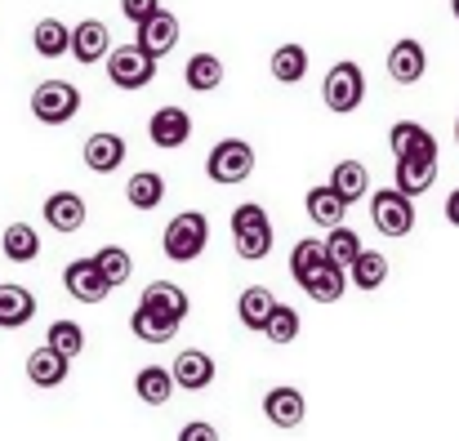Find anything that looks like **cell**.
Listing matches in <instances>:
<instances>
[{"label":"cell","mask_w":459,"mask_h":441,"mask_svg":"<svg viewBox=\"0 0 459 441\" xmlns=\"http://www.w3.org/2000/svg\"><path fill=\"white\" fill-rule=\"evenodd\" d=\"M273 241H277V232H273V219H268V210L259 201H246V205L232 210V246H237V255L246 264L268 259Z\"/></svg>","instance_id":"cell-1"},{"label":"cell","mask_w":459,"mask_h":441,"mask_svg":"<svg viewBox=\"0 0 459 441\" xmlns=\"http://www.w3.org/2000/svg\"><path fill=\"white\" fill-rule=\"evenodd\" d=\"M160 246H165V259H174V264L201 259L205 246H210V219H205L201 210L174 214V219L165 223V232H160Z\"/></svg>","instance_id":"cell-2"},{"label":"cell","mask_w":459,"mask_h":441,"mask_svg":"<svg viewBox=\"0 0 459 441\" xmlns=\"http://www.w3.org/2000/svg\"><path fill=\"white\" fill-rule=\"evenodd\" d=\"M156 63L160 58H152L139 40L134 45H117L112 54H108V81L117 85V90H148L156 81Z\"/></svg>","instance_id":"cell-3"},{"label":"cell","mask_w":459,"mask_h":441,"mask_svg":"<svg viewBox=\"0 0 459 441\" xmlns=\"http://www.w3.org/2000/svg\"><path fill=\"white\" fill-rule=\"evenodd\" d=\"M321 99H325V108H330L334 117H348V112H357V108H361V99H366V72H361L352 58L334 63V67L325 72Z\"/></svg>","instance_id":"cell-4"},{"label":"cell","mask_w":459,"mask_h":441,"mask_svg":"<svg viewBox=\"0 0 459 441\" xmlns=\"http://www.w3.org/2000/svg\"><path fill=\"white\" fill-rule=\"evenodd\" d=\"M370 219H375V228L384 232V237H411V228H415V196L411 192H402L397 183L393 187H379L375 196H370Z\"/></svg>","instance_id":"cell-5"},{"label":"cell","mask_w":459,"mask_h":441,"mask_svg":"<svg viewBox=\"0 0 459 441\" xmlns=\"http://www.w3.org/2000/svg\"><path fill=\"white\" fill-rule=\"evenodd\" d=\"M81 112V90L72 81H40L31 90V117L40 125H67Z\"/></svg>","instance_id":"cell-6"},{"label":"cell","mask_w":459,"mask_h":441,"mask_svg":"<svg viewBox=\"0 0 459 441\" xmlns=\"http://www.w3.org/2000/svg\"><path fill=\"white\" fill-rule=\"evenodd\" d=\"M205 174H210L214 183H223V187L246 183V178L255 174V147L246 143V139H223V143H214L210 156H205Z\"/></svg>","instance_id":"cell-7"},{"label":"cell","mask_w":459,"mask_h":441,"mask_svg":"<svg viewBox=\"0 0 459 441\" xmlns=\"http://www.w3.org/2000/svg\"><path fill=\"white\" fill-rule=\"evenodd\" d=\"M63 286H67V294H72L76 303H103L108 294L117 290V286L108 281V272L99 268V259H72V264L63 268Z\"/></svg>","instance_id":"cell-8"},{"label":"cell","mask_w":459,"mask_h":441,"mask_svg":"<svg viewBox=\"0 0 459 441\" xmlns=\"http://www.w3.org/2000/svg\"><path fill=\"white\" fill-rule=\"evenodd\" d=\"M299 286H304V294L312 298V303H339L343 290L352 286V277H348V268H343V264H334V259L325 255L307 277H299Z\"/></svg>","instance_id":"cell-9"},{"label":"cell","mask_w":459,"mask_h":441,"mask_svg":"<svg viewBox=\"0 0 459 441\" xmlns=\"http://www.w3.org/2000/svg\"><path fill=\"white\" fill-rule=\"evenodd\" d=\"M72 54H76V63H108V54H112V31H108V22H99V18L76 22V27H72Z\"/></svg>","instance_id":"cell-10"},{"label":"cell","mask_w":459,"mask_h":441,"mask_svg":"<svg viewBox=\"0 0 459 441\" xmlns=\"http://www.w3.org/2000/svg\"><path fill=\"white\" fill-rule=\"evenodd\" d=\"M148 134H152L156 147H165V151H174V147H183L192 139V117L183 112V108H156L152 121H148Z\"/></svg>","instance_id":"cell-11"},{"label":"cell","mask_w":459,"mask_h":441,"mask_svg":"<svg viewBox=\"0 0 459 441\" xmlns=\"http://www.w3.org/2000/svg\"><path fill=\"white\" fill-rule=\"evenodd\" d=\"M424 72H429V54H424V45L420 40H397L393 49H388V76L397 81V85H415V81H424Z\"/></svg>","instance_id":"cell-12"},{"label":"cell","mask_w":459,"mask_h":441,"mask_svg":"<svg viewBox=\"0 0 459 441\" xmlns=\"http://www.w3.org/2000/svg\"><path fill=\"white\" fill-rule=\"evenodd\" d=\"M67 366H72V357H63L58 348H36L31 357H27V379H31V388H63L67 384Z\"/></svg>","instance_id":"cell-13"},{"label":"cell","mask_w":459,"mask_h":441,"mask_svg":"<svg viewBox=\"0 0 459 441\" xmlns=\"http://www.w3.org/2000/svg\"><path fill=\"white\" fill-rule=\"evenodd\" d=\"M134 40H139V45H143L152 58H165V54L178 45V18H174L169 9H156L148 22H139Z\"/></svg>","instance_id":"cell-14"},{"label":"cell","mask_w":459,"mask_h":441,"mask_svg":"<svg viewBox=\"0 0 459 441\" xmlns=\"http://www.w3.org/2000/svg\"><path fill=\"white\" fill-rule=\"evenodd\" d=\"M45 223L54 232H81L85 228V201H81V192H54V196H45Z\"/></svg>","instance_id":"cell-15"},{"label":"cell","mask_w":459,"mask_h":441,"mask_svg":"<svg viewBox=\"0 0 459 441\" xmlns=\"http://www.w3.org/2000/svg\"><path fill=\"white\" fill-rule=\"evenodd\" d=\"M169 370H174L178 388H187V393H201V388H210V384H214V361H210V352H201V348L178 352Z\"/></svg>","instance_id":"cell-16"},{"label":"cell","mask_w":459,"mask_h":441,"mask_svg":"<svg viewBox=\"0 0 459 441\" xmlns=\"http://www.w3.org/2000/svg\"><path fill=\"white\" fill-rule=\"evenodd\" d=\"M264 415H268V424L273 428H299L307 415L304 397L295 393V388H268V397H264Z\"/></svg>","instance_id":"cell-17"},{"label":"cell","mask_w":459,"mask_h":441,"mask_svg":"<svg viewBox=\"0 0 459 441\" xmlns=\"http://www.w3.org/2000/svg\"><path fill=\"white\" fill-rule=\"evenodd\" d=\"M81 160L94 169V174H112L121 160H126V139L121 134H90L85 139V147H81Z\"/></svg>","instance_id":"cell-18"},{"label":"cell","mask_w":459,"mask_h":441,"mask_svg":"<svg viewBox=\"0 0 459 441\" xmlns=\"http://www.w3.org/2000/svg\"><path fill=\"white\" fill-rule=\"evenodd\" d=\"M304 210H307V219H312L316 228H325V232H330V228H339V223H343L348 201H343V196H339V192L325 183V187H312V192H307Z\"/></svg>","instance_id":"cell-19"},{"label":"cell","mask_w":459,"mask_h":441,"mask_svg":"<svg viewBox=\"0 0 459 441\" xmlns=\"http://www.w3.org/2000/svg\"><path fill=\"white\" fill-rule=\"evenodd\" d=\"M437 183V156H397V187L424 196Z\"/></svg>","instance_id":"cell-20"},{"label":"cell","mask_w":459,"mask_h":441,"mask_svg":"<svg viewBox=\"0 0 459 441\" xmlns=\"http://www.w3.org/2000/svg\"><path fill=\"white\" fill-rule=\"evenodd\" d=\"M178 325H183V321L156 312V307H148V303H139L134 316H130V330H134V339H143V343H169V339L178 334Z\"/></svg>","instance_id":"cell-21"},{"label":"cell","mask_w":459,"mask_h":441,"mask_svg":"<svg viewBox=\"0 0 459 441\" xmlns=\"http://www.w3.org/2000/svg\"><path fill=\"white\" fill-rule=\"evenodd\" d=\"M183 85L192 90V94H214L219 85H223V58H214V54H192L187 58V67H183Z\"/></svg>","instance_id":"cell-22"},{"label":"cell","mask_w":459,"mask_h":441,"mask_svg":"<svg viewBox=\"0 0 459 441\" xmlns=\"http://www.w3.org/2000/svg\"><path fill=\"white\" fill-rule=\"evenodd\" d=\"M273 307H277V294L268 290V286H246V290L237 294V316H241L246 330H264L268 316H273Z\"/></svg>","instance_id":"cell-23"},{"label":"cell","mask_w":459,"mask_h":441,"mask_svg":"<svg viewBox=\"0 0 459 441\" xmlns=\"http://www.w3.org/2000/svg\"><path fill=\"white\" fill-rule=\"evenodd\" d=\"M174 388H178V379H174V370H165V366H143V370L134 375V393H139L143 406H165V402L174 397Z\"/></svg>","instance_id":"cell-24"},{"label":"cell","mask_w":459,"mask_h":441,"mask_svg":"<svg viewBox=\"0 0 459 441\" xmlns=\"http://www.w3.org/2000/svg\"><path fill=\"white\" fill-rule=\"evenodd\" d=\"M388 143H393V156H437V139L420 121H397Z\"/></svg>","instance_id":"cell-25"},{"label":"cell","mask_w":459,"mask_h":441,"mask_svg":"<svg viewBox=\"0 0 459 441\" xmlns=\"http://www.w3.org/2000/svg\"><path fill=\"white\" fill-rule=\"evenodd\" d=\"M36 316V294L27 286H0V325L4 330H18Z\"/></svg>","instance_id":"cell-26"},{"label":"cell","mask_w":459,"mask_h":441,"mask_svg":"<svg viewBox=\"0 0 459 441\" xmlns=\"http://www.w3.org/2000/svg\"><path fill=\"white\" fill-rule=\"evenodd\" d=\"M31 45L40 58H63V54H72V27H63L58 18H40L31 31Z\"/></svg>","instance_id":"cell-27"},{"label":"cell","mask_w":459,"mask_h":441,"mask_svg":"<svg viewBox=\"0 0 459 441\" xmlns=\"http://www.w3.org/2000/svg\"><path fill=\"white\" fill-rule=\"evenodd\" d=\"M0 250H4L9 264H31L40 255V237H36L31 223H9L4 237H0Z\"/></svg>","instance_id":"cell-28"},{"label":"cell","mask_w":459,"mask_h":441,"mask_svg":"<svg viewBox=\"0 0 459 441\" xmlns=\"http://www.w3.org/2000/svg\"><path fill=\"white\" fill-rule=\"evenodd\" d=\"M268 67H273V81H281V85H299V81L307 76V49L290 40V45L273 49Z\"/></svg>","instance_id":"cell-29"},{"label":"cell","mask_w":459,"mask_h":441,"mask_svg":"<svg viewBox=\"0 0 459 441\" xmlns=\"http://www.w3.org/2000/svg\"><path fill=\"white\" fill-rule=\"evenodd\" d=\"M126 201H130L134 210H156V205L165 201V174H156V169L130 174V183H126Z\"/></svg>","instance_id":"cell-30"},{"label":"cell","mask_w":459,"mask_h":441,"mask_svg":"<svg viewBox=\"0 0 459 441\" xmlns=\"http://www.w3.org/2000/svg\"><path fill=\"white\" fill-rule=\"evenodd\" d=\"M330 187L352 205V201H361L366 196V187H370V174H366V165L361 160H339L334 169H330Z\"/></svg>","instance_id":"cell-31"},{"label":"cell","mask_w":459,"mask_h":441,"mask_svg":"<svg viewBox=\"0 0 459 441\" xmlns=\"http://www.w3.org/2000/svg\"><path fill=\"white\" fill-rule=\"evenodd\" d=\"M139 303H148L156 312H165V316H174V321H183L187 312H192V303H187V290H178L174 281H152Z\"/></svg>","instance_id":"cell-32"},{"label":"cell","mask_w":459,"mask_h":441,"mask_svg":"<svg viewBox=\"0 0 459 441\" xmlns=\"http://www.w3.org/2000/svg\"><path fill=\"white\" fill-rule=\"evenodd\" d=\"M348 277H352L357 290H379V286L388 281V259H384L379 250H361L357 264L348 268Z\"/></svg>","instance_id":"cell-33"},{"label":"cell","mask_w":459,"mask_h":441,"mask_svg":"<svg viewBox=\"0 0 459 441\" xmlns=\"http://www.w3.org/2000/svg\"><path fill=\"white\" fill-rule=\"evenodd\" d=\"M94 259H99V268L108 272V281H112L117 290H121V286H126V281L134 277V255H130L126 246H103V250H99Z\"/></svg>","instance_id":"cell-34"},{"label":"cell","mask_w":459,"mask_h":441,"mask_svg":"<svg viewBox=\"0 0 459 441\" xmlns=\"http://www.w3.org/2000/svg\"><path fill=\"white\" fill-rule=\"evenodd\" d=\"M366 246H361V237L352 232V228H330V237H325V255L334 259V264H343V268H352L357 264V255H361Z\"/></svg>","instance_id":"cell-35"},{"label":"cell","mask_w":459,"mask_h":441,"mask_svg":"<svg viewBox=\"0 0 459 441\" xmlns=\"http://www.w3.org/2000/svg\"><path fill=\"white\" fill-rule=\"evenodd\" d=\"M45 343H49V348H58L63 357H72V361H76V357L85 352V330H81L76 321H54Z\"/></svg>","instance_id":"cell-36"},{"label":"cell","mask_w":459,"mask_h":441,"mask_svg":"<svg viewBox=\"0 0 459 441\" xmlns=\"http://www.w3.org/2000/svg\"><path fill=\"white\" fill-rule=\"evenodd\" d=\"M264 334H268L273 343H295V339H299V312L286 307V303H277L273 316H268V325H264Z\"/></svg>","instance_id":"cell-37"},{"label":"cell","mask_w":459,"mask_h":441,"mask_svg":"<svg viewBox=\"0 0 459 441\" xmlns=\"http://www.w3.org/2000/svg\"><path fill=\"white\" fill-rule=\"evenodd\" d=\"M321 259H325V241H316V237L295 241V255H290V277H295V281H299V277H307Z\"/></svg>","instance_id":"cell-38"},{"label":"cell","mask_w":459,"mask_h":441,"mask_svg":"<svg viewBox=\"0 0 459 441\" xmlns=\"http://www.w3.org/2000/svg\"><path fill=\"white\" fill-rule=\"evenodd\" d=\"M156 9H160V0H121V13H126L134 27H139V22H148Z\"/></svg>","instance_id":"cell-39"},{"label":"cell","mask_w":459,"mask_h":441,"mask_svg":"<svg viewBox=\"0 0 459 441\" xmlns=\"http://www.w3.org/2000/svg\"><path fill=\"white\" fill-rule=\"evenodd\" d=\"M178 441H219V428H210V424H187V428H178Z\"/></svg>","instance_id":"cell-40"},{"label":"cell","mask_w":459,"mask_h":441,"mask_svg":"<svg viewBox=\"0 0 459 441\" xmlns=\"http://www.w3.org/2000/svg\"><path fill=\"white\" fill-rule=\"evenodd\" d=\"M446 223H451V228H459V187L446 196Z\"/></svg>","instance_id":"cell-41"},{"label":"cell","mask_w":459,"mask_h":441,"mask_svg":"<svg viewBox=\"0 0 459 441\" xmlns=\"http://www.w3.org/2000/svg\"><path fill=\"white\" fill-rule=\"evenodd\" d=\"M451 13H455V22H459V0H451Z\"/></svg>","instance_id":"cell-42"},{"label":"cell","mask_w":459,"mask_h":441,"mask_svg":"<svg viewBox=\"0 0 459 441\" xmlns=\"http://www.w3.org/2000/svg\"><path fill=\"white\" fill-rule=\"evenodd\" d=\"M455 143H459V117H455Z\"/></svg>","instance_id":"cell-43"}]
</instances>
